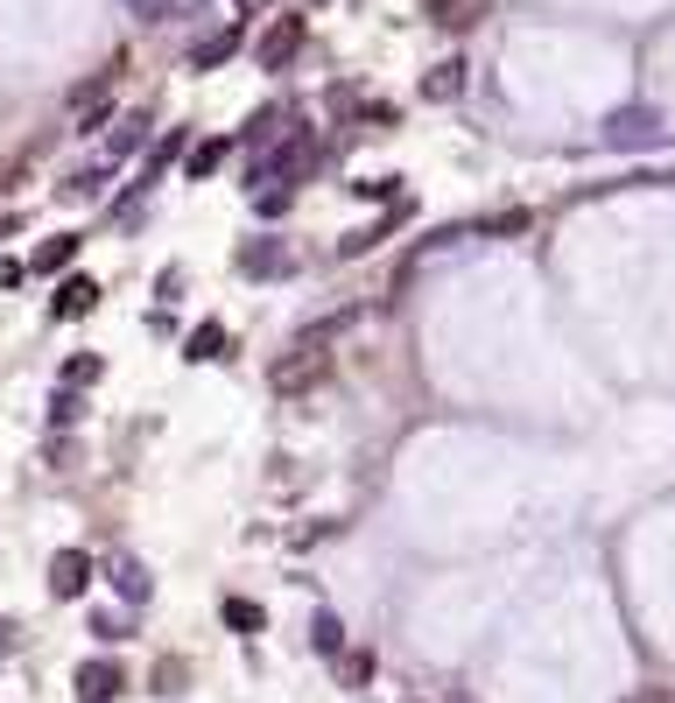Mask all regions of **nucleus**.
I'll list each match as a JSON object with an SVG mask.
<instances>
[{"instance_id": "f257e3e1", "label": "nucleus", "mask_w": 675, "mask_h": 703, "mask_svg": "<svg viewBox=\"0 0 675 703\" xmlns=\"http://www.w3.org/2000/svg\"><path fill=\"white\" fill-rule=\"evenodd\" d=\"M324 338H331V324L324 331H310V338H296L275 366H267V387L275 394H303V387H317L324 373H331V352H324Z\"/></svg>"}, {"instance_id": "f03ea898", "label": "nucleus", "mask_w": 675, "mask_h": 703, "mask_svg": "<svg viewBox=\"0 0 675 703\" xmlns=\"http://www.w3.org/2000/svg\"><path fill=\"white\" fill-rule=\"evenodd\" d=\"M605 141L612 148H662L668 127H662V113H654V106H626V113H612V120H605Z\"/></svg>"}, {"instance_id": "7ed1b4c3", "label": "nucleus", "mask_w": 675, "mask_h": 703, "mask_svg": "<svg viewBox=\"0 0 675 703\" xmlns=\"http://www.w3.org/2000/svg\"><path fill=\"white\" fill-rule=\"evenodd\" d=\"M303 169H317V135H310V127H303V135H288V148H282V156H267V162H254V177L261 183H296L303 177Z\"/></svg>"}, {"instance_id": "20e7f679", "label": "nucleus", "mask_w": 675, "mask_h": 703, "mask_svg": "<svg viewBox=\"0 0 675 703\" xmlns=\"http://www.w3.org/2000/svg\"><path fill=\"white\" fill-rule=\"evenodd\" d=\"M296 50H303V14H275L254 56H261V71H288V64H296Z\"/></svg>"}, {"instance_id": "39448f33", "label": "nucleus", "mask_w": 675, "mask_h": 703, "mask_svg": "<svg viewBox=\"0 0 675 703\" xmlns=\"http://www.w3.org/2000/svg\"><path fill=\"white\" fill-rule=\"evenodd\" d=\"M85 584H92V556H85V548L50 556V598H85Z\"/></svg>"}, {"instance_id": "423d86ee", "label": "nucleus", "mask_w": 675, "mask_h": 703, "mask_svg": "<svg viewBox=\"0 0 675 703\" xmlns=\"http://www.w3.org/2000/svg\"><path fill=\"white\" fill-rule=\"evenodd\" d=\"M127 690V669H120V661H85V669H78V696L85 703H113V696H120Z\"/></svg>"}, {"instance_id": "0eeeda50", "label": "nucleus", "mask_w": 675, "mask_h": 703, "mask_svg": "<svg viewBox=\"0 0 675 703\" xmlns=\"http://www.w3.org/2000/svg\"><path fill=\"white\" fill-rule=\"evenodd\" d=\"M113 71H120V64H113ZM113 71H106V78H92V85H78V92H71V120H78V127H99L106 113H113Z\"/></svg>"}, {"instance_id": "6e6552de", "label": "nucleus", "mask_w": 675, "mask_h": 703, "mask_svg": "<svg viewBox=\"0 0 675 703\" xmlns=\"http://www.w3.org/2000/svg\"><path fill=\"white\" fill-rule=\"evenodd\" d=\"M486 8H493V0H430V22L436 29H478V22H486Z\"/></svg>"}, {"instance_id": "1a4fd4ad", "label": "nucleus", "mask_w": 675, "mask_h": 703, "mask_svg": "<svg viewBox=\"0 0 675 703\" xmlns=\"http://www.w3.org/2000/svg\"><path fill=\"white\" fill-rule=\"evenodd\" d=\"M71 260H78V233H56V239H43L29 254V275H64Z\"/></svg>"}, {"instance_id": "9d476101", "label": "nucleus", "mask_w": 675, "mask_h": 703, "mask_svg": "<svg viewBox=\"0 0 675 703\" xmlns=\"http://www.w3.org/2000/svg\"><path fill=\"white\" fill-rule=\"evenodd\" d=\"M50 310H56V317H92V310H99V281H92V275H71L64 289H56Z\"/></svg>"}, {"instance_id": "9b49d317", "label": "nucleus", "mask_w": 675, "mask_h": 703, "mask_svg": "<svg viewBox=\"0 0 675 703\" xmlns=\"http://www.w3.org/2000/svg\"><path fill=\"white\" fill-rule=\"evenodd\" d=\"M240 275H288V246H282V239L240 246Z\"/></svg>"}, {"instance_id": "f8f14e48", "label": "nucleus", "mask_w": 675, "mask_h": 703, "mask_svg": "<svg viewBox=\"0 0 675 703\" xmlns=\"http://www.w3.org/2000/svg\"><path fill=\"white\" fill-rule=\"evenodd\" d=\"M457 92H465V64H457V56H443V64L430 71V78H422V99H436V106H451Z\"/></svg>"}, {"instance_id": "ddd939ff", "label": "nucleus", "mask_w": 675, "mask_h": 703, "mask_svg": "<svg viewBox=\"0 0 675 703\" xmlns=\"http://www.w3.org/2000/svg\"><path fill=\"white\" fill-rule=\"evenodd\" d=\"M233 50H240V29H219V35H204V43L190 50V71H219Z\"/></svg>"}, {"instance_id": "4468645a", "label": "nucleus", "mask_w": 675, "mask_h": 703, "mask_svg": "<svg viewBox=\"0 0 675 703\" xmlns=\"http://www.w3.org/2000/svg\"><path fill=\"white\" fill-rule=\"evenodd\" d=\"M282 120H288V106H261L254 120H246V141H254V148H267V141L282 135Z\"/></svg>"}, {"instance_id": "2eb2a0df", "label": "nucleus", "mask_w": 675, "mask_h": 703, "mask_svg": "<svg viewBox=\"0 0 675 703\" xmlns=\"http://www.w3.org/2000/svg\"><path fill=\"white\" fill-rule=\"evenodd\" d=\"M338 682H352V690H359V682H373V648H345L338 654Z\"/></svg>"}, {"instance_id": "dca6fc26", "label": "nucleus", "mask_w": 675, "mask_h": 703, "mask_svg": "<svg viewBox=\"0 0 675 703\" xmlns=\"http://www.w3.org/2000/svg\"><path fill=\"white\" fill-rule=\"evenodd\" d=\"M141 135H148V120H141V113H120V127H113V141H106V156L120 162V156H127V148L141 141Z\"/></svg>"}, {"instance_id": "f3484780", "label": "nucleus", "mask_w": 675, "mask_h": 703, "mask_svg": "<svg viewBox=\"0 0 675 703\" xmlns=\"http://www.w3.org/2000/svg\"><path fill=\"white\" fill-rule=\"evenodd\" d=\"M190 359H225V324H198V331H190Z\"/></svg>"}, {"instance_id": "a211bd4d", "label": "nucleus", "mask_w": 675, "mask_h": 703, "mask_svg": "<svg viewBox=\"0 0 675 703\" xmlns=\"http://www.w3.org/2000/svg\"><path fill=\"white\" fill-rule=\"evenodd\" d=\"M141 22H177V14H190V0H127Z\"/></svg>"}, {"instance_id": "6ab92c4d", "label": "nucleus", "mask_w": 675, "mask_h": 703, "mask_svg": "<svg viewBox=\"0 0 675 703\" xmlns=\"http://www.w3.org/2000/svg\"><path fill=\"white\" fill-rule=\"evenodd\" d=\"M310 640H317V654H345V626H338L331 613H317V626H310Z\"/></svg>"}, {"instance_id": "aec40b11", "label": "nucleus", "mask_w": 675, "mask_h": 703, "mask_svg": "<svg viewBox=\"0 0 675 703\" xmlns=\"http://www.w3.org/2000/svg\"><path fill=\"white\" fill-rule=\"evenodd\" d=\"M56 198H64V204H85V198H99V169H78L71 183H56Z\"/></svg>"}, {"instance_id": "412c9836", "label": "nucleus", "mask_w": 675, "mask_h": 703, "mask_svg": "<svg viewBox=\"0 0 675 703\" xmlns=\"http://www.w3.org/2000/svg\"><path fill=\"white\" fill-rule=\"evenodd\" d=\"M219 162H225V141H204V148H190V162H183V169H190V183H198V177H211Z\"/></svg>"}, {"instance_id": "4be33fe9", "label": "nucleus", "mask_w": 675, "mask_h": 703, "mask_svg": "<svg viewBox=\"0 0 675 703\" xmlns=\"http://www.w3.org/2000/svg\"><path fill=\"white\" fill-rule=\"evenodd\" d=\"M225 626H233V633H261V605H246V598H225Z\"/></svg>"}, {"instance_id": "5701e85b", "label": "nucleus", "mask_w": 675, "mask_h": 703, "mask_svg": "<svg viewBox=\"0 0 675 703\" xmlns=\"http://www.w3.org/2000/svg\"><path fill=\"white\" fill-rule=\"evenodd\" d=\"M472 233H528V212H493V219H478Z\"/></svg>"}, {"instance_id": "b1692460", "label": "nucleus", "mask_w": 675, "mask_h": 703, "mask_svg": "<svg viewBox=\"0 0 675 703\" xmlns=\"http://www.w3.org/2000/svg\"><path fill=\"white\" fill-rule=\"evenodd\" d=\"M113 584H120V598H148V577H141V563H120V569H113Z\"/></svg>"}, {"instance_id": "393cba45", "label": "nucleus", "mask_w": 675, "mask_h": 703, "mask_svg": "<svg viewBox=\"0 0 675 703\" xmlns=\"http://www.w3.org/2000/svg\"><path fill=\"white\" fill-rule=\"evenodd\" d=\"M22 177H29V156H0V198H8Z\"/></svg>"}, {"instance_id": "a878e982", "label": "nucleus", "mask_w": 675, "mask_h": 703, "mask_svg": "<svg viewBox=\"0 0 675 703\" xmlns=\"http://www.w3.org/2000/svg\"><path fill=\"white\" fill-rule=\"evenodd\" d=\"M183 675H190L183 661H162V669H156V690H162V696H177V690H183Z\"/></svg>"}, {"instance_id": "bb28decb", "label": "nucleus", "mask_w": 675, "mask_h": 703, "mask_svg": "<svg viewBox=\"0 0 675 703\" xmlns=\"http://www.w3.org/2000/svg\"><path fill=\"white\" fill-rule=\"evenodd\" d=\"M14 281H29V268L22 260H0V289H14Z\"/></svg>"}, {"instance_id": "cd10ccee", "label": "nucleus", "mask_w": 675, "mask_h": 703, "mask_svg": "<svg viewBox=\"0 0 675 703\" xmlns=\"http://www.w3.org/2000/svg\"><path fill=\"white\" fill-rule=\"evenodd\" d=\"M240 8H246V14H261V8H275V0H240Z\"/></svg>"}, {"instance_id": "c85d7f7f", "label": "nucleus", "mask_w": 675, "mask_h": 703, "mask_svg": "<svg viewBox=\"0 0 675 703\" xmlns=\"http://www.w3.org/2000/svg\"><path fill=\"white\" fill-rule=\"evenodd\" d=\"M14 225H22V219H14V212H8V219H0V239H8V233H14Z\"/></svg>"}, {"instance_id": "c756f323", "label": "nucleus", "mask_w": 675, "mask_h": 703, "mask_svg": "<svg viewBox=\"0 0 675 703\" xmlns=\"http://www.w3.org/2000/svg\"><path fill=\"white\" fill-rule=\"evenodd\" d=\"M633 703H654V696H633Z\"/></svg>"}, {"instance_id": "7c9ffc66", "label": "nucleus", "mask_w": 675, "mask_h": 703, "mask_svg": "<svg viewBox=\"0 0 675 703\" xmlns=\"http://www.w3.org/2000/svg\"><path fill=\"white\" fill-rule=\"evenodd\" d=\"M457 703H465V696H457Z\"/></svg>"}]
</instances>
